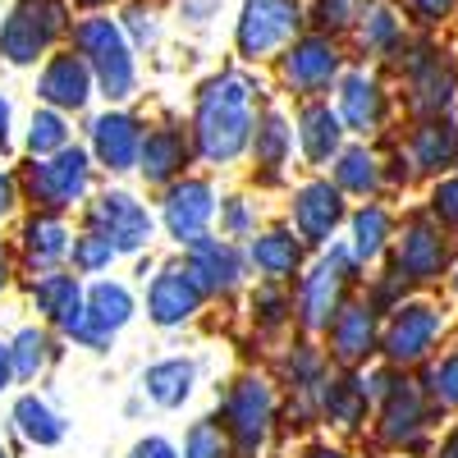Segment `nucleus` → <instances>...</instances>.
I'll use <instances>...</instances> for the list:
<instances>
[{"label": "nucleus", "mask_w": 458, "mask_h": 458, "mask_svg": "<svg viewBox=\"0 0 458 458\" xmlns=\"http://www.w3.org/2000/svg\"><path fill=\"white\" fill-rule=\"evenodd\" d=\"M252 129H257V83L248 73L229 69L202 83L193 106V142L202 161L211 165L239 161L243 147H252Z\"/></svg>", "instance_id": "nucleus-1"}, {"label": "nucleus", "mask_w": 458, "mask_h": 458, "mask_svg": "<svg viewBox=\"0 0 458 458\" xmlns=\"http://www.w3.org/2000/svg\"><path fill=\"white\" fill-rule=\"evenodd\" d=\"M73 51H79L92 73H97V92L106 101H129L138 92V60H133V42L120 19H106V14H88L73 23L69 32Z\"/></svg>", "instance_id": "nucleus-2"}, {"label": "nucleus", "mask_w": 458, "mask_h": 458, "mask_svg": "<svg viewBox=\"0 0 458 458\" xmlns=\"http://www.w3.org/2000/svg\"><path fill=\"white\" fill-rule=\"evenodd\" d=\"M73 32L69 0H14L0 19V60L5 64H37L47 60Z\"/></svg>", "instance_id": "nucleus-3"}, {"label": "nucleus", "mask_w": 458, "mask_h": 458, "mask_svg": "<svg viewBox=\"0 0 458 458\" xmlns=\"http://www.w3.org/2000/svg\"><path fill=\"white\" fill-rule=\"evenodd\" d=\"M308 5L302 0H243L234 23V51L243 60H280V51L302 37Z\"/></svg>", "instance_id": "nucleus-4"}, {"label": "nucleus", "mask_w": 458, "mask_h": 458, "mask_svg": "<svg viewBox=\"0 0 458 458\" xmlns=\"http://www.w3.org/2000/svg\"><path fill=\"white\" fill-rule=\"evenodd\" d=\"M92 188V161L83 147H64L55 157H32L23 170V193L37 211H69L73 202H83Z\"/></svg>", "instance_id": "nucleus-5"}, {"label": "nucleus", "mask_w": 458, "mask_h": 458, "mask_svg": "<svg viewBox=\"0 0 458 458\" xmlns=\"http://www.w3.org/2000/svg\"><path fill=\"white\" fill-rule=\"evenodd\" d=\"M344 79V55H339V42L335 32H302L298 42H289L280 51V83L293 92V97H321L330 88H339Z\"/></svg>", "instance_id": "nucleus-6"}, {"label": "nucleus", "mask_w": 458, "mask_h": 458, "mask_svg": "<svg viewBox=\"0 0 458 458\" xmlns=\"http://www.w3.org/2000/svg\"><path fill=\"white\" fill-rule=\"evenodd\" d=\"M353 248H330L298 284V321L302 330H330V321L344 308V284L353 280Z\"/></svg>", "instance_id": "nucleus-7"}, {"label": "nucleus", "mask_w": 458, "mask_h": 458, "mask_svg": "<svg viewBox=\"0 0 458 458\" xmlns=\"http://www.w3.org/2000/svg\"><path fill=\"white\" fill-rule=\"evenodd\" d=\"M403 92H408V106L431 120V114H445L454 106V92H458V64L449 60V51L422 42L403 55Z\"/></svg>", "instance_id": "nucleus-8"}, {"label": "nucleus", "mask_w": 458, "mask_h": 458, "mask_svg": "<svg viewBox=\"0 0 458 458\" xmlns=\"http://www.w3.org/2000/svg\"><path fill=\"white\" fill-rule=\"evenodd\" d=\"M225 431L234 440L239 458H257V449L266 445V431H271V417H276V394L261 376H243L229 386L225 394Z\"/></svg>", "instance_id": "nucleus-9"}, {"label": "nucleus", "mask_w": 458, "mask_h": 458, "mask_svg": "<svg viewBox=\"0 0 458 458\" xmlns=\"http://www.w3.org/2000/svg\"><path fill=\"white\" fill-rule=\"evenodd\" d=\"M440 335H445L440 308H431V302H399L386 335H380V353L390 358V367H417L431 358Z\"/></svg>", "instance_id": "nucleus-10"}, {"label": "nucleus", "mask_w": 458, "mask_h": 458, "mask_svg": "<svg viewBox=\"0 0 458 458\" xmlns=\"http://www.w3.org/2000/svg\"><path fill=\"white\" fill-rule=\"evenodd\" d=\"M88 229L106 234L120 252H142L151 243V211L133 198V193H101L97 202H88Z\"/></svg>", "instance_id": "nucleus-11"}, {"label": "nucleus", "mask_w": 458, "mask_h": 458, "mask_svg": "<svg viewBox=\"0 0 458 458\" xmlns=\"http://www.w3.org/2000/svg\"><path fill=\"white\" fill-rule=\"evenodd\" d=\"M202 298H207V289L193 271H188V261L161 266V276H151V289H147V317L161 330H174V326L198 317Z\"/></svg>", "instance_id": "nucleus-12"}, {"label": "nucleus", "mask_w": 458, "mask_h": 458, "mask_svg": "<svg viewBox=\"0 0 458 458\" xmlns=\"http://www.w3.org/2000/svg\"><path fill=\"white\" fill-rule=\"evenodd\" d=\"M289 216H293V234H302V243H312V248L330 243L335 229L344 225V188L330 179H308L293 193Z\"/></svg>", "instance_id": "nucleus-13"}, {"label": "nucleus", "mask_w": 458, "mask_h": 458, "mask_svg": "<svg viewBox=\"0 0 458 458\" xmlns=\"http://www.w3.org/2000/svg\"><path fill=\"white\" fill-rule=\"evenodd\" d=\"M399 276L412 280V284H427V280H440L445 266H449V239L445 229L431 220V216H412L399 234Z\"/></svg>", "instance_id": "nucleus-14"}, {"label": "nucleus", "mask_w": 458, "mask_h": 458, "mask_svg": "<svg viewBox=\"0 0 458 458\" xmlns=\"http://www.w3.org/2000/svg\"><path fill=\"white\" fill-rule=\"evenodd\" d=\"M161 220H165V234L174 243H198L207 234V225L216 220V193L207 179H179L170 183V193L161 202Z\"/></svg>", "instance_id": "nucleus-15"}, {"label": "nucleus", "mask_w": 458, "mask_h": 458, "mask_svg": "<svg viewBox=\"0 0 458 458\" xmlns=\"http://www.w3.org/2000/svg\"><path fill=\"white\" fill-rule=\"evenodd\" d=\"M97 92V73L79 51H55L47 55V69L37 79V97L55 110H83Z\"/></svg>", "instance_id": "nucleus-16"}, {"label": "nucleus", "mask_w": 458, "mask_h": 458, "mask_svg": "<svg viewBox=\"0 0 458 458\" xmlns=\"http://www.w3.org/2000/svg\"><path fill=\"white\" fill-rule=\"evenodd\" d=\"M142 142H147L142 120H133L124 110H106L92 120V157L114 174H124L142 161Z\"/></svg>", "instance_id": "nucleus-17"}, {"label": "nucleus", "mask_w": 458, "mask_h": 458, "mask_svg": "<svg viewBox=\"0 0 458 458\" xmlns=\"http://www.w3.org/2000/svg\"><path fill=\"white\" fill-rule=\"evenodd\" d=\"M339 114H344V129L349 133H380L386 129V114H390V97L380 88L367 69H349L339 79Z\"/></svg>", "instance_id": "nucleus-18"}, {"label": "nucleus", "mask_w": 458, "mask_h": 458, "mask_svg": "<svg viewBox=\"0 0 458 458\" xmlns=\"http://www.w3.org/2000/svg\"><path fill=\"white\" fill-rule=\"evenodd\" d=\"M427 422H431V408H427L422 390H417L412 380H394L390 394L380 399V440L394 445V449H408V445L422 440Z\"/></svg>", "instance_id": "nucleus-19"}, {"label": "nucleus", "mask_w": 458, "mask_h": 458, "mask_svg": "<svg viewBox=\"0 0 458 458\" xmlns=\"http://www.w3.org/2000/svg\"><path fill=\"white\" fill-rule=\"evenodd\" d=\"M380 330H376V302H344L339 317L330 321V353L344 367H358L376 353Z\"/></svg>", "instance_id": "nucleus-20"}, {"label": "nucleus", "mask_w": 458, "mask_h": 458, "mask_svg": "<svg viewBox=\"0 0 458 458\" xmlns=\"http://www.w3.org/2000/svg\"><path fill=\"white\" fill-rule=\"evenodd\" d=\"M193 129H183V124H157L147 133V142H142V161H138V170H142V179L147 183H170V179H179L183 174V165H188V157H193Z\"/></svg>", "instance_id": "nucleus-21"}, {"label": "nucleus", "mask_w": 458, "mask_h": 458, "mask_svg": "<svg viewBox=\"0 0 458 458\" xmlns=\"http://www.w3.org/2000/svg\"><path fill=\"white\" fill-rule=\"evenodd\" d=\"M188 271L202 280L207 293H234L243 284V257L229 239H198L188 243Z\"/></svg>", "instance_id": "nucleus-22"}, {"label": "nucleus", "mask_w": 458, "mask_h": 458, "mask_svg": "<svg viewBox=\"0 0 458 458\" xmlns=\"http://www.w3.org/2000/svg\"><path fill=\"white\" fill-rule=\"evenodd\" d=\"M293 129H298V147H302V157H308L312 165H330L339 151H344V114L339 110H330L326 101H308L298 110V120H293Z\"/></svg>", "instance_id": "nucleus-23"}, {"label": "nucleus", "mask_w": 458, "mask_h": 458, "mask_svg": "<svg viewBox=\"0 0 458 458\" xmlns=\"http://www.w3.org/2000/svg\"><path fill=\"white\" fill-rule=\"evenodd\" d=\"M408 161L427 174H445L458 165V124L449 114H431L408 133Z\"/></svg>", "instance_id": "nucleus-24"}, {"label": "nucleus", "mask_w": 458, "mask_h": 458, "mask_svg": "<svg viewBox=\"0 0 458 458\" xmlns=\"http://www.w3.org/2000/svg\"><path fill=\"white\" fill-rule=\"evenodd\" d=\"M19 243H23V257H28L32 271H51L55 261H64V257L73 252V243H69V229H64V225H60L51 211H37V216L23 225Z\"/></svg>", "instance_id": "nucleus-25"}, {"label": "nucleus", "mask_w": 458, "mask_h": 458, "mask_svg": "<svg viewBox=\"0 0 458 458\" xmlns=\"http://www.w3.org/2000/svg\"><path fill=\"white\" fill-rule=\"evenodd\" d=\"M248 257H252V266L266 280L280 284V280H289L302 266V234H289V229H266V234L252 239Z\"/></svg>", "instance_id": "nucleus-26"}, {"label": "nucleus", "mask_w": 458, "mask_h": 458, "mask_svg": "<svg viewBox=\"0 0 458 458\" xmlns=\"http://www.w3.org/2000/svg\"><path fill=\"white\" fill-rule=\"evenodd\" d=\"M353 32H358V51L371 55V60L403 55V42H408V37H403V19L390 5H371Z\"/></svg>", "instance_id": "nucleus-27"}, {"label": "nucleus", "mask_w": 458, "mask_h": 458, "mask_svg": "<svg viewBox=\"0 0 458 458\" xmlns=\"http://www.w3.org/2000/svg\"><path fill=\"white\" fill-rule=\"evenodd\" d=\"M289 147H293V129L284 124L280 110H261L257 114V129H252V161L266 170V179H280V165L289 161Z\"/></svg>", "instance_id": "nucleus-28"}, {"label": "nucleus", "mask_w": 458, "mask_h": 458, "mask_svg": "<svg viewBox=\"0 0 458 458\" xmlns=\"http://www.w3.org/2000/svg\"><path fill=\"white\" fill-rule=\"evenodd\" d=\"M193 380H198V367L188 362V358H165V362H157V367H147L142 390L151 394V403L179 408L188 394H193Z\"/></svg>", "instance_id": "nucleus-29"}, {"label": "nucleus", "mask_w": 458, "mask_h": 458, "mask_svg": "<svg viewBox=\"0 0 458 458\" xmlns=\"http://www.w3.org/2000/svg\"><path fill=\"white\" fill-rule=\"evenodd\" d=\"M32 302H37V312H42L47 321H64V317H73L88 302V289L73 280V276H55V271H47L42 280L32 284Z\"/></svg>", "instance_id": "nucleus-30"}, {"label": "nucleus", "mask_w": 458, "mask_h": 458, "mask_svg": "<svg viewBox=\"0 0 458 458\" xmlns=\"http://www.w3.org/2000/svg\"><path fill=\"white\" fill-rule=\"evenodd\" d=\"M367 380L344 376V380H321V412L330 417L335 427H358L367 412Z\"/></svg>", "instance_id": "nucleus-31"}, {"label": "nucleus", "mask_w": 458, "mask_h": 458, "mask_svg": "<svg viewBox=\"0 0 458 458\" xmlns=\"http://www.w3.org/2000/svg\"><path fill=\"white\" fill-rule=\"evenodd\" d=\"M88 312L101 330L114 335V330H124L133 321V293L124 284H114V280H97V284H88Z\"/></svg>", "instance_id": "nucleus-32"}, {"label": "nucleus", "mask_w": 458, "mask_h": 458, "mask_svg": "<svg viewBox=\"0 0 458 458\" xmlns=\"http://www.w3.org/2000/svg\"><path fill=\"white\" fill-rule=\"evenodd\" d=\"M14 427L23 440L32 445H60L64 440V422H60V412L47 403V399H37V394H23L14 403Z\"/></svg>", "instance_id": "nucleus-33"}, {"label": "nucleus", "mask_w": 458, "mask_h": 458, "mask_svg": "<svg viewBox=\"0 0 458 458\" xmlns=\"http://www.w3.org/2000/svg\"><path fill=\"white\" fill-rule=\"evenodd\" d=\"M353 257H358V266H371L380 252H386V239H390V211L386 207H376V202H367V207H358L353 211Z\"/></svg>", "instance_id": "nucleus-34"}, {"label": "nucleus", "mask_w": 458, "mask_h": 458, "mask_svg": "<svg viewBox=\"0 0 458 458\" xmlns=\"http://www.w3.org/2000/svg\"><path fill=\"white\" fill-rule=\"evenodd\" d=\"M335 183L344 193H358V198H371L380 188V161L371 157L367 147H344L335 157Z\"/></svg>", "instance_id": "nucleus-35"}, {"label": "nucleus", "mask_w": 458, "mask_h": 458, "mask_svg": "<svg viewBox=\"0 0 458 458\" xmlns=\"http://www.w3.org/2000/svg\"><path fill=\"white\" fill-rule=\"evenodd\" d=\"M64 147H69L64 110H55V106L37 110L32 124H28V151H32V157H55V151H64Z\"/></svg>", "instance_id": "nucleus-36"}, {"label": "nucleus", "mask_w": 458, "mask_h": 458, "mask_svg": "<svg viewBox=\"0 0 458 458\" xmlns=\"http://www.w3.org/2000/svg\"><path fill=\"white\" fill-rule=\"evenodd\" d=\"M376 5V0H312L308 5V19L321 28V32H349L362 23V14Z\"/></svg>", "instance_id": "nucleus-37"}, {"label": "nucleus", "mask_w": 458, "mask_h": 458, "mask_svg": "<svg viewBox=\"0 0 458 458\" xmlns=\"http://www.w3.org/2000/svg\"><path fill=\"white\" fill-rule=\"evenodd\" d=\"M10 353H14V376L19 380H32L37 371H47V362H51V335L19 330L14 344H10Z\"/></svg>", "instance_id": "nucleus-38"}, {"label": "nucleus", "mask_w": 458, "mask_h": 458, "mask_svg": "<svg viewBox=\"0 0 458 458\" xmlns=\"http://www.w3.org/2000/svg\"><path fill=\"white\" fill-rule=\"evenodd\" d=\"M183 458H239V454H234V440H229V431L207 417V422H193V431H188Z\"/></svg>", "instance_id": "nucleus-39"}, {"label": "nucleus", "mask_w": 458, "mask_h": 458, "mask_svg": "<svg viewBox=\"0 0 458 458\" xmlns=\"http://www.w3.org/2000/svg\"><path fill=\"white\" fill-rule=\"evenodd\" d=\"M73 271L79 276H97V271H106V266L120 257V248H114L106 234H97V229H88V234H79L73 239Z\"/></svg>", "instance_id": "nucleus-40"}, {"label": "nucleus", "mask_w": 458, "mask_h": 458, "mask_svg": "<svg viewBox=\"0 0 458 458\" xmlns=\"http://www.w3.org/2000/svg\"><path fill=\"white\" fill-rule=\"evenodd\" d=\"M427 390L440 408H458V353H449L440 367H431L427 376Z\"/></svg>", "instance_id": "nucleus-41"}, {"label": "nucleus", "mask_w": 458, "mask_h": 458, "mask_svg": "<svg viewBox=\"0 0 458 458\" xmlns=\"http://www.w3.org/2000/svg\"><path fill=\"white\" fill-rule=\"evenodd\" d=\"M120 23H124V32H129L133 47H151V42L161 37V23H157V10H151V5H129Z\"/></svg>", "instance_id": "nucleus-42"}, {"label": "nucleus", "mask_w": 458, "mask_h": 458, "mask_svg": "<svg viewBox=\"0 0 458 458\" xmlns=\"http://www.w3.org/2000/svg\"><path fill=\"white\" fill-rule=\"evenodd\" d=\"M399 5L408 10V19H412V23H422V28H436V23L454 19L458 0H399Z\"/></svg>", "instance_id": "nucleus-43"}, {"label": "nucleus", "mask_w": 458, "mask_h": 458, "mask_svg": "<svg viewBox=\"0 0 458 458\" xmlns=\"http://www.w3.org/2000/svg\"><path fill=\"white\" fill-rule=\"evenodd\" d=\"M252 225H257V220H252V211H248L243 198H229V202L220 207V229H225L229 239H248Z\"/></svg>", "instance_id": "nucleus-44"}, {"label": "nucleus", "mask_w": 458, "mask_h": 458, "mask_svg": "<svg viewBox=\"0 0 458 458\" xmlns=\"http://www.w3.org/2000/svg\"><path fill=\"white\" fill-rule=\"evenodd\" d=\"M431 216L445 220V225H458V174L440 179L436 193H431Z\"/></svg>", "instance_id": "nucleus-45"}, {"label": "nucleus", "mask_w": 458, "mask_h": 458, "mask_svg": "<svg viewBox=\"0 0 458 458\" xmlns=\"http://www.w3.org/2000/svg\"><path fill=\"white\" fill-rule=\"evenodd\" d=\"M133 458H179V454H174V445H170V440L147 436V440H138V445H133Z\"/></svg>", "instance_id": "nucleus-46"}, {"label": "nucleus", "mask_w": 458, "mask_h": 458, "mask_svg": "<svg viewBox=\"0 0 458 458\" xmlns=\"http://www.w3.org/2000/svg\"><path fill=\"white\" fill-rule=\"evenodd\" d=\"M216 5H220V0H183V19L188 23H207L216 14Z\"/></svg>", "instance_id": "nucleus-47"}, {"label": "nucleus", "mask_w": 458, "mask_h": 458, "mask_svg": "<svg viewBox=\"0 0 458 458\" xmlns=\"http://www.w3.org/2000/svg\"><path fill=\"white\" fill-rule=\"evenodd\" d=\"M14 202H19V183H14V174L0 170V216H10Z\"/></svg>", "instance_id": "nucleus-48"}, {"label": "nucleus", "mask_w": 458, "mask_h": 458, "mask_svg": "<svg viewBox=\"0 0 458 458\" xmlns=\"http://www.w3.org/2000/svg\"><path fill=\"white\" fill-rule=\"evenodd\" d=\"M10 120H14V110H10V97H0V157L10 151Z\"/></svg>", "instance_id": "nucleus-49"}, {"label": "nucleus", "mask_w": 458, "mask_h": 458, "mask_svg": "<svg viewBox=\"0 0 458 458\" xmlns=\"http://www.w3.org/2000/svg\"><path fill=\"white\" fill-rule=\"evenodd\" d=\"M10 380H14V353H10V344H0V394L10 390Z\"/></svg>", "instance_id": "nucleus-50"}, {"label": "nucleus", "mask_w": 458, "mask_h": 458, "mask_svg": "<svg viewBox=\"0 0 458 458\" xmlns=\"http://www.w3.org/2000/svg\"><path fill=\"white\" fill-rule=\"evenodd\" d=\"M436 458H458V427H454V431L445 436V445L436 449Z\"/></svg>", "instance_id": "nucleus-51"}, {"label": "nucleus", "mask_w": 458, "mask_h": 458, "mask_svg": "<svg viewBox=\"0 0 458 458\" xmlns=\"http://www.w3.org/2000/svg\"><path fill=\"white\" fill-rule=\"evenodd\" d=\"M69 5H79V10H92V14H97V10L114 5V0H69Z\"/></svg>", "instance_id": "nucleus-52"}, {"label": "nucleus", "mask_w": 458, "mask_h": 458, "mask_svg": "<svg viewBox=\"0 0 458 458\" xmlns=\"http://www.w3.org/2000/svg\"><path fill=\"white\" fill-rule=\"evenodd\" d=\"M10 284V257H5V243H0V289Z\"/></svg>", "instance_id": "nucleus-53"}, {"label": "nucleus", "mask_w": 458, "mask_h": 458, "mask_svg": "<svg viewBox=\"0 0 458 458\" xmlns=\"http://www.w3.org/2000/svg\"><path fill=\"white\" fill-rule=\"evenodd\" d=\"M308 458H349V454H339V449H312Z\"/></svg>", "instance_id": "nucleus-54"}, {"label": "nucleus", "mask_w": 458, "mask_h": 458, "mask_svg": "<svg viewBox=\"0 0 458 458\" xmlns=\"http://www.w3.org/2000/svg\"><path fill=\"white\" fill-rule=\"evenodd\" d=\"M454 293H458V271H454Z\"/></svg>", "instance_id": "nucleus-55"}, {"label": "nucleus", "mask_w": 458, "mask_h": 458, "mask_svg": "<svg viewBox=\"0 0 458 458\" xmlns=\"http://www.w3.org/2000/svg\"><path fill=\"white\" fill-rule=\"evenodd\" d=\"M0 458H10V454H5V449H0Z\"/></svg>", "instance_id": "nucleus-56"}]
</instances>
